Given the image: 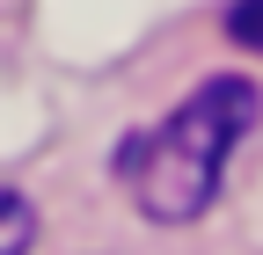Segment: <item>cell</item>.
<instances>
[{
	"label": "cell",
	"instance_id": "6da1fadb",
	"mask_svg": "<svg viewBox=\"0 0 263 255\" xmlns=\"http://www.w3.org/2000/svg\"><path fill=\"white\" fill-rule=\"evenodd\" d=\"M256 110L263 102H256L249 80H205L168 124L124 139L117 146V175L132 189V204H139L154 226H190V219L219 197L227 153L256 132Z\"/></svg>",
	"mask_w": 263,
	"mask_h": 255
},
{
	"label": "cell",
	"instance_id": "7a4b0ae2",
	"mask_svg": "<svg viewBox=\"0 0 263 255\" xmlns=\"http://www.w3.org/2000/svg\"><path fill=\"white\" fill-rule=\"evenodd\" d=\"M29 248H37V211H29V197L0 189V255H29Z\"/></svg>",
	"mask_w": 263,
	"mask_h": 255
},
{
	"label": "cell",
	"instance_id": "3957f363",
	"mask_svg": "<svg viewBox=\"0 0 263 255\" xmlns=\"http://www.w3.org/2000/svg\"><path fill=\"white\" fill-rule=\"evenodd\" d=\"M227 37L241 51H263V0H234V8H227Z\"/></svg>",
	"mask_w": 263,
	"mask_h": 255
}]
</instances>
